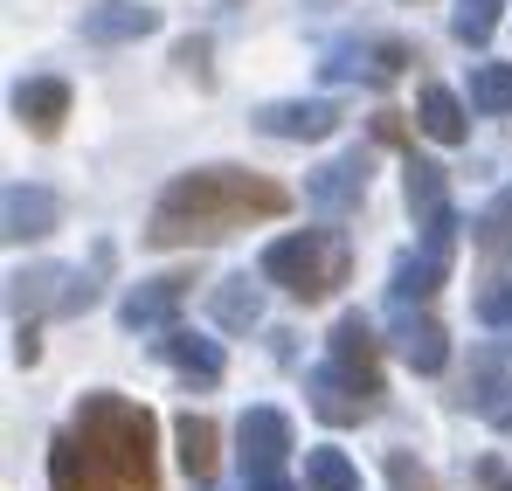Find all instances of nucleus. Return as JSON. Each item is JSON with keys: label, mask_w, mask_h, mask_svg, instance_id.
<instances>
[{"label": "nucleus", "mask_w": 512, "mask_h": 491, "mask_svg": "<svg viewBox=\"0 0 512 491\" xmlns=\"http://www.w3.org/2000/svg\"><path fill=\"white\" fill-rule=\"evenodd\" d=\"M291 194L263 173H243V166H194L180 173L167 194L153 201V222H146V243L153 249H194V243H215L243 222H270L284 215Z\"/></svg>", "instance_id": "nucleus-2"}, {"label": "nucleus", "mask_w": 512, "mask_h": 491, "mask_svg": "<svg viewBox=\"0 0 512 491\" xmlns=\"http://www.w3.org/2000/svg\"><path fill=\"white\" fill-rule=\"evenodd\" d=\"M153 28H160V7H146V0H97V7H84V42H139Z\"/></svg>", "instance_id": "nucleus-11"}, {"label": "nucleus", "mask_w": 512, "mask_h": 491, "mask_svg": "<svg viewBox=\"0 0 512 491\" xmlns=\"http://www.w3.org/2000/svg\"><path fill=\"white\" fill-rule=\"evenodd\" d=\"M35 353H42V346H35V326H21V332H14V360L35 367Z\"/></svg>", "instance_id": "nucleus-28"}, {"label": "nucleus", "mask_w": 512, "mask_h": 491, "mask_svg": "<svg viewBox=\"0 0 512 491\" xmlns=\"http://www.w3.org/2000/svg\"><path fill=\"white\" fill-rule=\"evenodd\" d=\"M305 491H360V471L346 450H305Z\"/></svg>", "instance_id": "nucleus-23"}, {"label": "nucleus", "mask_w": 512, "mask_h": 491, "mask_svg": "<svg viewBox=\"0 0 512 491\" xmlns=\"http://www.w3.org/2000/svg\"><path fill=\"white\" fill-rule=\"evenodd\" d=\"M173 63H180L187 77H201V83H208V42H201V35H187V42L173 49Z\"/></svg>", "instance_id": "nucleus-27"}, {"label": "nucleus", "mask_w": 512, "mask_h": 491, "mask_svg": "<svg viewBox=\"0 0 512 491\" xmlns=\"http://www.w3.org/2000/svg\"><path fill=\"white\" fill-rule=\"evenodd\" d=\"M402 63H409V49L402 42H346V49H333V63H326V77H367V83H388L402 77Z\"/></svg>", "instance_id": "nucleus-16"}, {"label": "nucleus", "mask_w": 512, "mask_h": 491, "mask_svg": "<svg viewBox=\"0 0 512 491\" xmlns=\"http://www.w3.org/2000/svg\"><path fill=\"white\" fill-rule=\"evenodd\" d=\"M305 395H312V409L326 415V422H360V415L374 409V395H367L360 381H346L340 367H312Z\"/></svg>", "instance_id": "nucleus-14"}, {"label": "nucleus", "mask_w": 512, "mask_h": 491, "mask_svg": "<svg viewBox=\"0 0 512 491\" xmlns=\"http://www.w3.org/2000/svg\"><path fill=\"white\" fill-rule=\"evenodd\" d=\"M409 208H416V222L450 215V187H443V166L436 160H409Z\"/></svg>", "instance_id": "nucleus-22"}, {"label": "nucleus", "mask_w": 512, "mask_h": 491, "mask_svg": "<svg viewBox=\"0 0 512 491\" xmlns=\"http://www.w3.org/2000/svg\"><path fill=\"white\" fill-rule=\"evenodd\" d=\"M450 249H457V215H436V222H423V256H402L395 263V305H423L429 291L450 277Z\"/></svg>", "instance_id": "nucleus-5"}, {"label": "nucleus", "mask_w": 512, "mask_h": 491, "mask_svg": "<svg viewBox=\"0 0 512 491\" xmlns=\"http://www.w3.org/2000/svg\"><path fill=\"white\" fill-rule=\"evenodd\" d=\"M173 443H180V464H187V478H208L215 471V422L208 415H180L173 422Z\"/></svg>", "instance_id": "nucleus-21"}, {"label": "nucleus", "mask_w": 512, "mask_h": 491, "mask_svg": "<svg viewBox=\"0 0 512 491\" xmlns=\"http://www.w3.org/2000/svg\"><path fill=\"white\" fill-rule=\"evenodd\" d=\"M263 277L270 284H284L291 298H326L333 284H346V243L340 236H277V243L263 249Z\"/></svg>", "instance_id": "nucleus-3"}, {"label": "nucleus", "mask_w": 512, "mask_h": 491, "mask_svg": "<svg viewBox=\"0 0 512 491\" xmlns=\"http://www.w3.org/2000/svg\"><path fill=\"white\" fill-rule=\"evenodd\" d=\"M333 367H340L346 381H360L367 395H381V374H374V326H367L360 312H346L340 326H333Z\"/></svg>", "instance_id": "nucleus-12"}, {"label": "nucleus", "mask_w": 512, "mask_h": 491, "mask_svg": "<svg viewBox=\"0 0 512 491\" xmlns=\"http://www.w3.org/2000/svg\"><path fill=\"white\" fill-rule=\"evenodd\" d=\"M160 353L173 360V374H180V381H201V388H215V381H222V346H215V339L167 332V339H160Z\"/></svg>", "instance_id": "nucleus-17"}, {"label": "nucleus", "mask_w": 512, "mask_h": 491, "mask_svg": "<svg viewBox=\"0 0 512 491\" xmlns=\"http://www.w3.org/2000/svg\"><path fill=\"white\" fill-rule=\"evenodd\" d=\"M395 353H402L416 374H443V360H450V332L436 326V319H402V326H395Z\"/></svg>", "instance_id": "nucleus-18"}, {"label": "nucleus", "mask_w": 512, "mask_h": 491, "mask_svg": "<svg viewBox=\"0 0 512 491\" xmlns=\"http://www.w3.org/2000/svg\"><path fill=\"white\" fill-rule=\"evenodd\" d=\"M187 291H194V270H167V277H153V284H139L125 305H118V319H125V332H160L187 305Z\"/></svg>", "instance_id": "nucleus-7"}, {"label": "nucleus", "mask_w": 512, "mask_h": 491, "mask_svg": "<svg viewBox=\"0 0 512 491\" xmlns=\"http://www.w3.org/2000/svg\"><path fill=\"white\" fill-rule=\"evenodd\" d=\"M256 319H263V291H256L250 277H222V284H215V326L250 332Z\"/></svg>", "instance_id": "nucleus-20"}, {"label": "nucleus", "mask_w": 512, "mask_h": 491, "mask_svg": "<svg viewBox=\"0 0 512 491\" xmlns=\"http://www.w3.org/2000/svg\"><path fill=\"white\" fill-rule=\"evenodd\" d=\"M492 422H499V429H506V436H512V402H506V409H499V415H492Z\"/></svg>", "instance_id": "nucleus-29"}, {"label": "nucleus", "mask_w": 512, "mask_h": 491, "mask_svg": "<svg viewBox=\"0 0 512 491\" xmlns=\"http://www.w3.org/2000/svg\"><path fill=\"white\" fill-rule=\"evenodd\" d=\"M14 111H21V125L35 132V139H56V125L70 118V83L56 77H28L14 90Z\"/></svg>", "instance_id": "nucleus-13"}, {"label": "nucleus", "mask_w": 512, "mask_h": 491, "mask_svg": "<svg viewBox=\"0 0 512 491\" xmlns=\"http://www.w3.org/2000/svg\"><path fill=\"white\" fill-rule=\"evenodd\" d=\"M499 7L506 0H457V14H450V28H457V42H492V28H499Z\"/></svg>", "instance_id": "nucleus-25"}, {"label": "nucleus", "mask_w": 512, "mask_h": 491, "mask_svg": "<svg viewBox=\"0 0 512 491\" xmlns=\"http://www.w3.org/2000/svg\"><path fill=\"white\" fill-rule=\"evenodd\" d=\"M305 201L319 215H353L367 201V160L353 153V160H326L319 173H305Z\"/></svg>", "instance_id": "nucleus-8"}, {"label": "nucleus", "mask_w": 512, "mask_h": 491, "mask_svg": "<svg viewBox=\"0 0 512 491\" xmlns=\"http://www.w3.org/2000/svg\"><path fill=\"white\" fill-rule=\"evenodd\" d=\"M471 104L492 111V118L512 111V63H478V70H471Z\"/></svg>", "instance_id": "nucleus-24"}, {"label": "nucleus", "mask_w": 512, "mask_h": 491, "mask_svg": "<svg viewBox=\"0 0 512 491\" xmlns=\"http://www.w3.org/2000/svg\"><path fill=\"white\" fill-rule=\"evenodd\" d=\"M0 208H7V243H35V236H49V229H56V215H63L49 187H21V180L7 187V201H0Z\"/></svg>", "instance_id": "nucleus-15"}, {"label": "nucleus", "mask_w": 512, "mask_h": 491, "mask_svg": "<svg viewBox=\"0 0 512 491\" xmlns=\"http://www.w3.org/2000/svg\"><path fill=\"white\" fill-rule=\"evenodd\" d=\"M506 395H512V346H478L471 353V374H464V409H485V415H499L506 409Z\"/></svg>", "instance_id": "nucleus-10"}, {"label": "nucleus", "mask_w": 512, "mask_h": 491, "mask_svg": "<svg viewBox=\"0 0 512 491\" xmlns=\"http://www.w3.org/2000/svg\"><path fill=\"white\" fill-rule=\"evenodd\" d=\"M7 284H14V291H7V298H14V312H42V305H49V312H70V319H77V312L97 305V284H90L84 270H63V263L14 270Z\"/></svg>", "instance_id": "nucleus-4"}, {"label": "nucleus", "mask_w": 512, "mask_h": 491, "mask_svg": "<svg viewBox=\"0 0 512 491\" xmlns=\"http://www.w3.org/2000/svg\"><path fill=\"white\" fill-rule=\"evenodd\" d=\"M153 409L125 395H84L77 422L49 443V491H153Z\"/></svg>", "instance_id": "nucleus-1"}, {"label": "nucleus", "mask_w": 512, "mask_h": 491, "mask_svg": "<svg viewBox=\"0 0 512 491\" xmlns=\"http://www.w3.org/2000/svg\"><path fill=\"white\" fill-rule=\"evenodd\" d=\"M416 125H423L436 146H457V139H464V104H457L443 83H423V97H416Z\"/></svg>", "instance_id": "nucleus-19"}, {"label": "nucleus", "mask_w": 512, "mask_h": 491, "mask_svg": "<svg viewBox=\"0 0 512 491\" xmlns=\"http://www.w3.org/2000/svg\"><path fill=\"white\" fill-rule=\"evenodd\" d=\"M236 443H243V485L284 478V464H291V415L284 409H250L236 422Z\"/></svg>", "instance_id": "nucleus-6"}, {"label": "nucleus", "mask_w": 512, "mask_h": 491, "mask_svg": "<svg viewBox=\"0 0 512 491\" xmlns=\"http://www.w3.org/2000/svg\"><path fill=\"white\" fill-rule=\"evenodd\" d=\"M340 118L346 111L333 97H312V104H263V111H256V132H270V139H333Z\"/></svg>", "instance_id": "nucleus-9"}, {"label": "nucleus", "mask_w": 512, "mask_h": 491, "mask_svg": "<svg viewBox=\"0 0 512 491\" xmlns=\"http://www.w3.org/2000/svg\"><path fill=\"white\" fill-rule=\"evenodd\" d=\"M478 243H485V256H499L512 243V187H499V201L478 215Z\"/></svg>", "instance_id": "nucleus-26"}]
</instances>
